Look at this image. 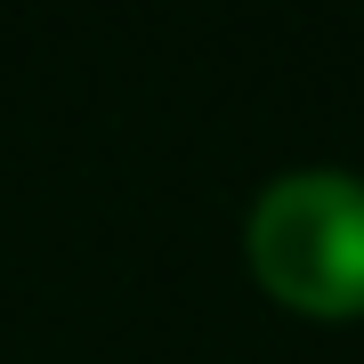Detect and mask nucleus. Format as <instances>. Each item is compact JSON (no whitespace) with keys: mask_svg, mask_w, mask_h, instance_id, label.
Returning a JSON list of instances; mask_svg holds the SVG:
<instances>
[{"mask_svg":"<svg viewBox=\"0 0 364 364\" xmlns=\"http://www.w3.org/2000/svg\"><path fill=\"white\" fill-rule=\"evenodd\" d=\"M251 267L275 299L308 316L364 308V178L356 170H284L251 203Z\"/></svg>","mask_w":364,"mask_h":364,"instance_id":"f257e3e1","label":"nucleus"}]
</instances>
